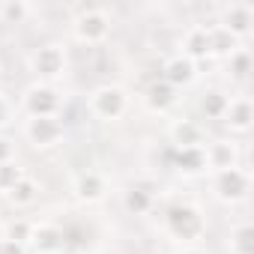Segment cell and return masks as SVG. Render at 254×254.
Instances as JSON below:
<instances>
[{"mask_svg": "<svg viewBox=\"0 0 254 254\" xmlns=\"http://www.w3.org/2000/svg\"><path fill=\"white\" fill-rule=\"evenodd\" d=\"M230 132L236 135H245L251 129V123H254V105L248 96H230V105L224 111V120H221Z\"/></svg>", "mask_w": 254, "mask_h": 254, "instance_id": "cell-15", "label": "cell"}, {"mask_svg": "<svg viewBox=\"0 0 254 254\" xmlns=\"http://www.w3.org/2000/svg\"><path fill=\"white\" fill-rule=\"evenodd\" d=\"M63 245H66L63 227H57L54 221L33 224V233L27 242V248H33V254H63Z\"/></svg>", "mask_w": 254, "mask_h": 254, "instance_id": "cell-10", "label": "cell"}, {"mask_svg": "<svg viewBox=\"0 0 254 254\" xmlns=\"http://www.w3.org/2000/svg\"><path fill=\"white\" fill-rule=\"evenodd\" d=\"M227 72H230L233 81H245L251 75V51L248 48H236L227 57Z\"/></svg>", "mask_w": 254, "mask_h": 254, "instance_id": "cell-24", "label": "cell"}, {"mask_svg": "<svg viewBox=\"0 0 254 254\" xmlns=\"http://www.w3.org/2000/svg\"><path fill=\"white\" fill-rule=\"evenodd\" d=\"M27 66H30V72L36 75V81L54 84V81L63 78L66 69H69L66 45H60V42H45V45L33 48V54L27 57Z\"/></svg>", "mask_w": 254, "mask_h": 254, "instance_id": "cell-3", "label": "cell"}, {"mask_svg": "<svg viewBox=\"0 0 254 254\" xmlns=\"http://www.w3.org/2000/svg\"><path fill=\"white\" fill-rule=\"evenodd\" d=\"M168 138H171V147L174 150H183V147H203L206 144V129L191 120V117H180L168 126Z\"/></svg>", "mask_w": 254, "mask_h": 254, "instance_id": "cell-11", "label": "cell"}, {"mask_svg": "<svg viewBox=\"0 0 254 254\" xmlns=\"http://www.w3.org/2000/svg\"><path fill=\"white\" fill-rule=\"evenodd\" d=\"M174 254H206V251H203L200 245H180Z\"/></svg>", "mask_w": 254, "mask_h": 254, "instance_id": "cell-30", "label": "cell"}, {"mask_svg": "<svg viewBox=\"0 0 254 254\" xmlns=\"http://www.w3.org/2000/svg\"><path fill=\"white\" fill-rule=\"evenodd\" d=\"M183 57H189L191 63H200L209 57V24H191L183 39H180V51Z\"/></svg>", "mask_w": 254, "mask_h": 254, "instance_id": "cell-14", "label": "cell"}, {"mask_svg": "<svg viewBox=\"0 0 254 254\" xmlns=\"http://www.w3.org/2000/svg\"><path fill=\"white\" fill-rule=\"evenodd\" d=\"M72 194L81 203H102L108 197V177L102 171H81L72 180Z\"/></svg>", "mask_w": 254, "mask_h": 254, "instance_id": "cell-9", "label": "cell"}, {"mask_svg": "<svg viewBox=\"0 0 254 254\" xmlns=\"http://www.w3.org/2000/svg\"><path fill=\"white\" fill-rule=\"evenodd\" d=\"M120 200H123V209L129 212V215H135V218H144V215H150L156 209V194L147 186H141V183L129 186V189L123 191Z\"/></svg>", "mask_w": 254, "mask_h": 254, "instance_id": "cell-16", "label": "cell"}, {"mask_svg": "<svg viewBox=\"0 0 254 254\" xmlns=\"http://www.w3.org/2000/svg\"><path fill=\"white\" fill-rule=\"evenodd\" d=\"M248 189H251V177H248V171L239 168V165L212 174V194H215L218 203H227V206L242 203V200L248 197Z\"/></svg>", "mask_w": 254, "mask_h": 254, "instance_id": "cell-6", "label": "cell"}, {"mask_svg": "<svg viewBox=\"0 0 254 254\" xmlns=\"http://www.w3.org/2000/svg\"><path fill=\"white\" fill-rule=\"evenodd\" d=\"M171 168L180 171L183 177H197L206 171V156H203V147H183V150H174L171 147Z\"/></svg>", "mask_w": 254, "mask_h": 254, "instance_id": "cell-17", "label": "cell"}, {"mask_svg": "<svg viewBox=\"0 0 254 254\" xmlns=\"http://www.w3.org/2000/svg\"><path fill=\"white\" fill-rule=\"evenodd\" d=\"M24 138L36 150H51V147L63 144L66 126L60 117H27L24 120Z\"/></svg>", "mask_w": 254, "mask_h": 254, "instance_id": "cell-7", "label": "cell"}, {"mask_svg": "<svg viewBox=\"0 0 254 254\" xmlns=\"http://www.w3.org/2000/svg\"><path fill=\"white\" fill-rule=\"evenodd\" d=\"M165 230L180 242V245H197L206 233V221L194 203H174L165 212Z\"/></svg>", "mask_w": 254, "mask_h": 254, "instance_id": "cell-1", "label": "cell"}, {"mask_svg": "<svg viewBox=\"0 0 254 254\" xmlns=\"http://www.w3.org/2000/svg\"><path fill=\"white\" fill-rule=\"evenodd\" d=\"M6 162H15V141L0 135V165H6Z\"/></svg>", "mask_w": 254, "mask_h": 254, "instance_id": "cell-28", "label": "cell"}, {"mask_svg": "<svg viewBox=\"0 0 254 254\" xmlns=\"http://www.w3.org/2000/svg\"><path fill=\"white\" fill-rule=\"evenodd\" d=\"M33 15V6L24 0H6L0 3V21L3 24H27V18Z\"/></svg>", "mask_w": 254, "mask_h": 254, "instance_id": "cell-23", "label": "cell"}, {"mask_svg": "<svg viewBox=\"0 0 254 254\" xmlns=\"http://www.w3.org/2000/svg\"><path fill=\"white\" fill-rule=\"evenodd\" d=\"M132 99H129V90L120 87V84H102L96 87L90 96H87V108L96 120H105V123H117L126 117Z\"/></svg>", "mask_w": 254, "mask_h": 254, "instance_id": "cell-2", "label": "cell"}, {"mask_svg": "<svg viewBox=\"0 0 254 254\" xmlns=\"http://www.w3.org/2000/svg\"><path fill=\"white\" fill-rule=\"evenodd\" d=\"M24 177V168L18 162H6V165H0V194H9L12 186Z\"/></svg>", "mask_w": 254, "mask_h": 254, "instance_id": "cell-26", "label": "cell"}, {"mask_svg": "<svg viewBox=\"0 0 254 254\" xmlns=\"http://www.w3.org/2000/svg\"><path fill=\"white\" fill-rule=\"evenodd\" d=\"M30 233H33V221H27V218H12V221L6 224V236H3V239H12V242H18V245H27V242H30Z\"/></svg>", "mask_w": 254, "mask_h": 254, "instance_id": "cell-25", "label": "cell"}, {"mask_svg": "<svg viewBox=\"0 0 254 254\" xmlns=\"http://www.w3.org/2000/svg\"><path fill=\"white\" fill-rule=\"evenodd\" d=\"M227 105H230V96L224 93V90H218V87H212V90H206L203 96H200V114L206 117V120H224V111H227Z\"/></svg>", "mask_w": 254, "mask_h": 254, "instance_id": "cell-21", "label": "cell"}, {"mask_svg": "<svg viewBox=\"0 0 254 254\" xmlns=\"http://www.w3.org/2000/svg\"><path fill=\"white\" fill-rule=\"evenodd\" d=\"M39 191H42V186H39V180H33V177H21L15 186H12V191L6 194V200L15 206V209H24V206H33L36 200H39Z\"/></svg>", "mask_w": 254, "mask_h": 254, "instance_id": "cell-19", "label": "cell"}, {"mask_svg": "<svg viewBox=\"0 0 254 254\" xmlns=\"http://www.w3.org/2000/svg\"><path fill=\"white\" fill-rule=\"evenodd\" d=\"M63 105H66V96L54 84H42V81L30 84L21 96V111L27 117H60Z\"/></svg>", "mask_w": 254, "mask_h": 254, "instance_id": "cell-5", "label": "cell"}, {"mask_svg": "<svg viewBox=\"0 0 254 254\" xmlns=\"http://www.w3.org/2000/svg\"><path fill=\"white\" fill-rule=\"evenodd\" d=\"M72 36L81 45H102L111 36V15L102 6H84L72 18Z\"/></svg>", "mask_w": 254, "mask_h": 254, "instance_id": "cell-4", "label": "cell"}, {"mask_svg": "<svg viewBox=\"0 0 254 254\" xmlns=\"http://www.w3.org/2000/svg\"><path fill=\"white\" fill-rule=\"evenodd\" d=\"M12 114H15V108H12L9 96H6V93H0V129H6V126L12 123Z\"/></svg>", "mask_w": 254, "mask_h": 254, "instance_id": "cell-27", "label": "cell"}, {"mask_svg": "<svg viewBox=\"0 0 254 254\" xmlns=\"http://www.w3.org/2000/svg\"><path fill=\"white\" fill-rule=\"evenodd\" d=\"M0 254H3V239H0Z\"/></svg>", "mask_w": 254, "mask_h": 254, "instance_id": "cell-31", "label": "cell"}, {"mask_svg": "<svg viewBox=\"0 0 254 254\" xmlns=\"http://www.w3.org/2000/svg\"><path fill=\"white\" fill-rule=\"evenodd\" d=\"M180 90H174L171 84H165L162 78L159 81H153L150 87H147V93H144V105H147V111H153V114H168L174 105H177V96Z\"/></svg>", "mask_w": 254, "mask_h": 254, "instance_id": "cell-18", "label": "cell"}, {"mask_svg": "<svg viewBox=\"0 0 254 254\" xmlns=\"http://www.w3.org/2000/svg\"><path fill=\"white\" fill-rule=\"evenodd\" d=\"M218 27H224L230 36H236L239 42H245L254 30V6L251 3H224L218 6Z\"/></svg>", "mask_w": 254, "mask_h": 254, "instance_id": "cell-8", "label": "cell"}, {"mask_svg": "<svg viewBox=\"0 0 254 254\" xmlns=\"http://www.w3.org/2000/svg\"><path fill=\"white\" fill-rule=\"evenodd\" d=\"M203 156H206V171H212V174L239 165V147L233 141H224V138L203 144Z\"/></svg>", "mask_w": 254, "mask_h": 254, "instance_id": "cell-13", "label": "cell"}, {"mask_svg": "<svg viewBox=\"0 0 254 254\" xmlns=\"http://www.w3.org/2000/svg\"><path fill=\"white\" fill-rule=\"evenodd\" d=\"M3 254H27V245H18L12 239H3Z\"/></svg>", "mask_w": 254, "mask_h": 254, "instance_id": "cell-29", "label": "cell"}, {"mask_svg": "<svg viewBox=\"0 0 254 254\" xmlns=\"http://www.w3.org/2000/svg\"><path fill=\"white\" fill-rule=\"evenodd\" d=\"M227 251L230 254H254V227L248 221H239V224L230 227Z\"/></svg>", "mask_w": 254, "mask_h": 254, "instance_id": "cell-22", "label": "cell"}, {"mask_svg": "<svg viewBox=\"0 0 254 254\" xmlns=\"http://www.w3.org/2000/svg\"><path fill=\"white\" fill-rule=\"evenodd\" d=\"M194 78H197V63H191L183 54H171L162 63V81L171 84L174 90H183V87L194 84Z\"/></svg>", "mask_w": 254, "mask_h": 254, "instance_id": "cell-12", "label": "cell"}, {"mask_svg": "<svg viewBox=\"0 0 254 254\" xmlns=\"http://www.w3.org/2000/svg\"><path fill=\"white\" fill-rule=\"evenodd\" d=\"M72 254H87V251H72Z\"/></svg>", "mask_w": 254, "mask_h": 254, "instance_id": "cell-32", "label": "cell"}, {"mask_svg": "<svg viewBox=\"0 0 254 254\" xmlns=\"http://www.w3.org/2000/svg\"><path fill=\"white\" fill-rule=\"evenodd\" d=\"M236 48H242V42L236 39V36H230L224 27H218V24H209V57H230Z\"/></svg>", "mask_w": 254, "mask_h": 254, "instance_id": "cell-20", "label": "cell"}]
</instances>
